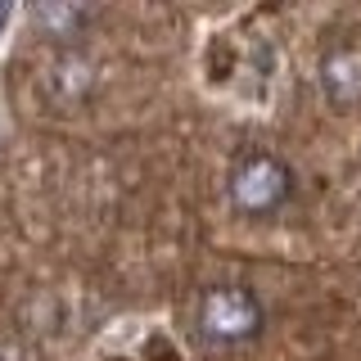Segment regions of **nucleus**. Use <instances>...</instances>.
Returning a JSON list of instances; mask_svg holds the SVG:
<instances>
[{
  "label": "nucleus",
  "instance_id": "obj_1",
  "mask_svg": "<svg viewBox=\"0 0 361 361\" xmlns=\"http://www.w3.org/2000/svg\"><path fill=\"white\" fill-rule=\"evenodd\" d=\"M195 325H199L203 343H212V348H244L262 334V302L240 285L203 289V298L195 307Z\"/></svg>",
  "mask_w": 361,
  "mask_h": 361
},
{
  "label": "nucleus",
  "instance_id": "obj_2",
  "mask_svg": "<svg viewBox=\"0 0 361 361\" xmlns=\"http://www.w3.org/2000/svg\"><path fill=\"white\" fill-rule=\"evenodd\" d=\"M293 195V172L285 158L267 154V149H253L235 163L231 172V203L248 217H271L280 212Z\"/></svg>",
  "mask_w": 361,
  "mask_h": 361
},
{
  "label": "nucleus",
  "instance_id": "obj_3",
  "mask_svg": "<svg viewBox=\"0 0 361 361\" xmlns=\"http://www.w3.org/2000/svg\"><path fill=\"white\" fill-rule=\"evenodd\" d=\"M321 86L330 95V104L348 109L361 99V50H334L321 63Z\"/></svg>",
  "mask_w": 361,
  "mask_h": 361
},
{
  "label": "nucleus",
  "instance_id": "obj_4",
  "mask_svg": "<svg viewBox=\"0 0 361 361\" xmlns=\"http://www.w3.org/2000/svg\"><path fill=\"white\" fill-rule=\"evenodd\" d=\"M50 86H54V95L59 99H82L90 86H95V73H90V63L86 59H77V54H68V59L54 63V73H50Z\"/></svg>",
  "mask_w": 361,
  "mask_h": 361
},
{
  "label": "nucleus",
  "instance_id": "obj_5",
  "mask_svg": "<svg viewBox=\"0 0 361 361\" xmlns=\"http://www.w3.org/2000/svg\"><path fill=\"white\" fill-rule=\"evenodd\" d=\"M90 18V9H73V5H59V9H37V23L41 27H50V37H73L77 27Z\"/></svg>",
  "mask_w": 361,
  "mask_h": 361
},
{
  "label": "nucleus",
  "instance_id": "obj_6",
  "mask_svg": "<svg viewBox=\"0 0 361 361\" xmlns=\"http://www.w3.org/2000/svg\"><path fill=\"white\" fill-rule=\"evenodd\" d=\"M5 18H9V9H5V5H0V27H5Z\"/></svg>",
  "mask_w": 361,
  "mask_h": 361
}]
</instances>
